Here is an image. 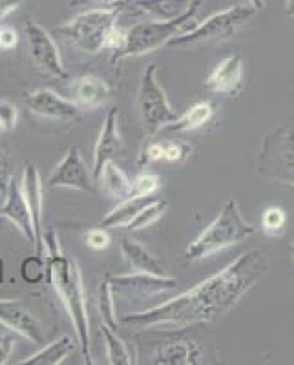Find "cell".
Returning a JSON list of instances; mask_svg holds the SVG:
<instances>
[{"label": "cell", "mask_w": 294, "mask_h": 365, "mask_svg": "<svg viewBox=\"0 0 294 365\" xmlns=\"http://www.w3.org/2000/svg\"><path fill=\"white\" fill-rule=\"evenodd\" d=\"M11 179V172H9V163L6 154L0 150V194H6V188H8V182Z\"/></svg>", "instance_id": "cell-39"}, {"label": "cell", "mask_w": 294, "mask_h": 365, "mask_svg": "<svg viewBox=\"0 0 294 365\" xmlns=\"http://www.w3.org/2000/svg\"><path fill=\"white\" fill-rule=\"evenodd\" d=\"M212 113H214V106L208 101H201V103L192 104L191 108L183 115H178V119L172 120L170 125H166V132H176V133H185V132H194V130L201 128L211 120Z\"/></svg>", "instance_id": "cell-23"}, {"label": "cell", "mask_w": 294, "mask_h": 365, "mask_svg": "<svg viewBox=\"0 0 294 365\" xmlns=\"http://www.w3.org/2000/svg\"><path fill=\"white\" fill-rule=\"evenodd\" d=\"M71 99L84 110H96L104 106L112 97V86L96 75H83L71 83Z\"/></svg>", "instance_id": "cell-18"}, {"label": "cell", "mask_w": 294, "mask_h": 365, "mask_svg": "<svg viewBox=\"0 0 294 365\" xmlns=\"http://www.w3.org/2000/svg\"><path fill=\"white\" fill-rule=\"evenodd\" d=\"M0 132H2V130H0Z\"/></svg>", "instance_id": "cell-45"}, {"label": "cell", "mask_w": 294, "mask_h": 365, "mask_svg": "<svg viewBox=\"0 0 294 365\" xmlns=\"http://www.w3.org/2000/svg\"><path fill=\"white\" fill-rule=\"evenodd\" d=\"M119 17V8H93L79 13L66 24L59 26L57 31L74 42L81 51L96 55L106 48L108 34L117 24Z\"/></svg>", "instance_id": "cell-5"}, {"label": "cell", "mask_w": 294, "mask_h": 365, "mask_svg": "<svg viewBox=\"0 0 294 365\" xmlns=\"http://www.w3.org/2000/svg\"><path fill=\"white\" fill-rule=\"evenodd\" d=\"M241 81H243V61L240 55H230L208 73L205 86L214 93L236 96L241 90Z\"/></svg>", "instance_id": "cell-17"}, {"label": "cell", "mask_w": 294, "mask_h": 365, "mask_svg": "<svg viewBox=\"0 0 294 365\" xmlns=\"http://www.w3.org/2000/svg\"><path fill=\"white\" fill-rule=\"evenodd\" d=\"M19 44V34L13 28H0V48L13 50Z\"/></svg>", "instance_id": "cell-38"}, {"label": "cell", "mask_w": 294, "mask_h": 365, "mask_svg": "<svg viewBox=\"0 0 294 365\" xmlns=\"http://www.w3.org/2000/svg\"><path fill=\"white\" fill-rule=\"evenodd\" d=\"M269 257L261 250L253 249L216 272L205 282L192 287L168 302L146 311L125 314L121 322L136 331L156 327L185 329L188 325L208 324L223 318L236 307L240 299L269 274Z\"/></svg>", "instance_id": "cell-1"}, {"label": "cell", "mask_w": 294, "mask_h": 365, "mask_svg": "<svg viewBox=\"0 0 294 365\" xmlns=\"http://www.w3.org/2000/svg\"><path fill=\"white\" fill-rule=\"evenodd\" d=\"M166 210V201L163 200H153L152 203L146 205L136 217H133L132 223L128 225V230L130 232H139V230H145L148 228L150 225H153L158 220H161V216L165 214Z\"/></svg>", "instance_id": "cell-28"}, {"label": "cell", "mask_w": 294, "mask_h": 365, "mask_svg": "<svg viewBox=\"0 0 294 365\" xmlns=\"http://www.w3.org/2000/svg\"><path fill=\"white\" fill-rule=\"evenodd\" d=\"M101 334H103L104 345H106V361L110 365H132L133 358L130 354L128 347L119 336L117 331L108 327L106 324H101Z\"/></svg>", "instance_id": "cell-26"}, {"label": "cell", "mask_w": 294, "mask_h": 365, "mask_svg": "<svg viewBox=\"0 0 294 365\" xmlns=\"http://www.w3.org/2000/svg\"><path fill=\"white\" fill-rule=\"evenodd\" d=\"M254 232L256 228L245 220L238 207V201L228 200L216 220L185 249V257L188 262H199V259L214 256L220 250L249 240L250 236H254Z\"/></svg>", "instance_id": "cell-3"}, {"label": "cell", "mask_w": 294, "mask_h": 365, "mask_svg": "<svg viewBox=\"0 0 294 365\" xmlns=\"http://www.w3.org/2000/svg\"><path fill=\"white\" fill-rule=\"evenodd\" d=\"M121 254H123L125 262L128 263V267L133 272H148L156 274V276H165V267L161 265V262L145 245H141L139 241H133L130 237L121 240Z\"/></svg>", "instance_id": "cell-21"}, {"label": "cell", "mask_w": 294, "mask_h": 365, "mask_svg": "<svg viewBox=\"0 0 294 365\" xmlns=\"http://www.w3.org/2000/svg\"><path fill=\"white\" fill-rule=\"evenodd\" d=\"M44 282L54 287L57 296L63 302L64 309L70 314L71 324H74L81 354H83L84 361L91 365L93 360H91L90 318H88L86 292H84L83 274H81L79 263L61 250V243H59V236L55 230L44 232Z\"/></svg>", "instance_id": "cell-2"}, {"label": "cell", "mask_w": 294, "mask_h": 365, "mask_svg": "<svg viewBox=\"0 0 294 365\" xmlns=\"http://www.w3.org/2000/svg\"><path fill=\"white\" fill-rule=\"evenodd\" d=\"M165 146V161L168 163H181L188 158L191 154V145L187 143H179V141H166L163 143Z\"/></svg>", "instance_id": "cell-32"}, {"label": "cell", "mask_w": 294, "mask_h": 365, "mask_svg": "<svg viewBox=\"0 0 294 365\" xmlns=\"http://www.w3.org/2000/svg\"><path fill=\"white\" fill-rule=\"evenodd\" d=\"M113 296H153L174 291L178 279L170 276H156L148 272H132L125 276H106Z\"/></svg>", "instance_id": "cell-11"}, {"label": "cell", "mask_w": 294, "mask_h": 365, "mask_svg": "<svg viewBox=\"0 0 294 365\" xmlns=\"http://www.w3.org/2000/svg\"><path fill=\"white\" fill-rule=\"evenodd\" d=\"M199 6H201L199 0H192L191 8L183 13V15H179V17L172 19V21L141 22V24H136L130 29H126L125 46L117 53H112V58H110L112 66L121 64L125 58L148 55L152 51L163 48V46H166V42L170 38L183 34L187 29L192 19L198 15Z\"/></svg>", "instance_id": "cell-4"}, {"label": "cell", "mask_w": 294, "mask_h": 365, "mask_svg": "<svg viewBox=\"0 0 294 365\" xmlns=\"http://www.w3.org/2000/svg\"><path fill=\"white\" fill-rule=\"evenodd\" d=\"M287 223V214L278 207H269L261 216V228L267 236H280Z\"/></svg>", "instance_id": "cell-30"}, {"label": "cell", "mask_w": 294, "mask_h": 365, "mask_svg": "<svg viewBox=\"0 0 294 365\" xmlns=\"http://www.w3.org/2000/svg\"><path fill=\"white\" fill-rule=\"evenodd\" d=\"M21 276L29 285H39L46 279V259L44 256H29L21 265Z\"/></svg>", "instance_id": "cell-29"}, {"label": "cell", "mask_w": 294, "mask_h": 365, "mask_svg": "<svg viewBox=\"0 0 294 365\" xmlns=\"http://www.w3.org/2000/svg\"><path fill=\"white\" fill-rule=\"evenodd\" d=\"M48 187L51 188H71L79 192H93V178L91 170H88V165L84 163L79 148H68L63 161L54 168V172L48 178Z\"/></svg>", "instance_id": "cell-10"}, {"label": "cell", "mask_w": 294, "mask_h": 365, "mask_svg": "<svg viewBox=\"0 0 294 365\" xmlns=\"http://www.w3.org/2000/svg\"><path fill=\"white\" fill-rule=\"evenodd\" d=\"M97 181L103 182L104 190L116 200H126L132 195V181L125 174V170L119 165H116V161H108L104 165Z\"/></svg>", "instance_id": "cell-25"}, {"label": "cell", "mask_w": 294, "mask_h": 365, "mask_svg": "<svg viewBox=\"0 0 294 365\" xmlns=\"http://www.w3.org/2000/svg\"><path fill=\"white\" fill-rule=\"evenodd\" d=\"M8 225H11V223H9V221L6 220V217L2 216V214H0V230H4V228L8 227Z\"/></svg>", "instance_id": "cell-43"}, {"label": "cell", "mask_w": 294, "mask_h": 365, "mask_svg": "<svg viewBox=\"0 0 294 365\" xmlns=\"http://www.w3.org/2000/svg\"><path fill=\"white\" fill-rule=\"evenodd\" d=\"M137 103H139L145 135L148 139L158 135L166 125L178 119V113L170 106L165 88L158 81V64L156 63H150L143 71Z\"/></svg>", "instance_id": "cell-8"}, {"label": "cell", "mask_w": 294, "mask_h": 365, "mask_svg": "<svg viewBox=\"0 0 294 365\" xmlns=\"http://www.w3.org/2000/svg\"><path fill=\"white\" fill-rule=\"evenodd\" d=\"M289 249H290V256H293V259H294V240H293V243H290Z\"/></svg>", "instance_id": "cell-44"}, {"label": "cell", "mask_w": 294, "mask_h": 365, "mask_svg": "<svg viewBox=\"0 0 294 365\" xmlns=\"http://www.w3.org/2000/svg\"><path fill=\"white\" fill-rule=\"evenodd\" d=\"M22 194L28 203L29 216L35 230V254L44 256V228H42V214H44V194H42V181L37 166L34 163H26L21 181Z\"/></svg>", "instance_id": "cell-12"}, {"label": "cell", "mask_w": 294, "mask_h": 365, "mask_svg": "<svg viewBox=\"0 0 294 365\" xmlns=\"http://www.w3.org/2000/svg\"><path fill=\"white\" fill-rule=\"evenodd\" d=\"M24 0H0V22L4 21L8 15H11L13 11H17L22 6Z\"/></svg>", "instance_id": "cell-40"}, {"label": "cell", "mask_w": 294, "mask_h": 365, "mask_svg": "<svg viewBox=\"0 0 294 365\" xmlns=\"http://www.w3.org/2000/svg\"><path fill=\"white\" fill-rule=\"evenodd\" d=\"M86 245L93 250H104L110 247V234L106 232V228H91L90 232L84 236Z\"/></svg>", "instance_id": "cell-34"}, {"label": "cell", "mask_w": 294, "mask_h": 365, "mask_svg": "<svg viewBox=\"0 0 294 365\" xmlns=\"http://www.w3.org/2000/svg\"><path fill=\"white\" fill-rule=\"evenodd\" d=\"M19 112L9 101H0V130L2 132H13L17 126Z\"/></svg>", "instance_id": "cell-33"}, {"label": "cell", "mask_w": 294, "mask_h": 365, "mask_svg": "<svg viewBox=\"0 0 294 365\" xmlns=\"http://www.w3.org/2000/svg\"><path fill=\"white\" fill-rule=\"evenodd\" d=\"M0 214L17 228L19 232L24 236V240L28 241L29 245L34 247L35 250V230L34 223H31V216H29L28 203L24 200V194H22L21 182L17 179H9L8 188H6L4 194V205L0 207Z\"/></svg>", "instance_id": "cell-16"}, {"label": "cell", "mask_w": 294, "mask_h": 365, "mask_svg": "<svg viewBox=\"0 0 294 365\" xmlns=\"http://www.w3.org/2000/svg\"><path fill=\"white\" fill-rule=\"evenodd\" d=\"M165 158V146L163 143H148L146 148L141 152V158H139V165H148L153 161H161Z\"/></svg>", "instance_id": "cell-35"}, {"label": "cell", "mask_w": 294, "mask_h": 365, "mask_svg": "<svg viewBox=\"0 0 294 365\" xmlns=\"http://www.w3.org/2000/svg\"><path fill=\"white\" fill-rule=\"evenodd\" d=\"M22 29H24V37L26 41H28L29 55L34 57L35 64H37L41 70H44L46 73L57 77V79H70L68 70L63 64L61 51H59L57 44H55L50 31L42 28V26L39 24L37 21H34V19H26Z\"/></svg>", "instance_id": "cell-9"}, {"label": "cell", "mask_w": 294, "mask_h": 365, "mask_svg": "<svg viewBox=\"0 0 294 365\" xmlns=\"http://www.w3.org/2000/svg\"><path fill=\"white\" fill-rule=\"evenodd\" d=\"M287 4V15L294 19V0H285Z\"/></svg>", "instance_id": "cell-42"}, {"label": "cell", "mask_w": 294, "mask_h": 365, "mask_svg": "<svg viewBox=\"0 0 294 365\" xmlns=\"http://www.w3.org/2000/svg\"><path fill=\"white\" fill-rule=\"evenodd\" d=\"M24 104L34 115L54 120H74L79 117L81 108L74 101H68L51 90H35L24 97Z\"/></svg>", "instance_id": "cell-15"}, {"label": "cell", "mask_w": 294, "mask_h": 365, "mask_svg": "<svg viewBox=\"0 0 294 365\" xmlns=\"http://www.w3.org/2000/svg\"><path fill=\"white\" fill-rule=\"evenodd\" d=\"M159 188H161V179L150 172H143L132 181V195H156Z\"/></svg>", "instance_id": "cell-31"}, {"label": "cell", "mask_w": 294, "mask_h": 365, "mask_svg": "<svg viewBox=\"0 0 294 365\" xmlns=\"http://www.w3.org/2000/svg\"><path fill=\"white\" fill-rule=\"evenodd\" d=\"M74 349L75 344L70 336H61L59 340L51 341L50 345L41 349L39 353L22 360L21 365H59L74 353Z\"/></svg>", "instance_id": "cell-24"}, {"label": "cell", "mask_w": 294, "mask_h": 365, "mask_svg": "<svg viewBox=\"0 0 294 365\" xmlns=\"http://www.w3.org/2000/svg\"><path fill=\"white\" fill-rule=\"evenodd\" d=\"M258 174L294 187V126L280 125L261 141Z\"/></svg>", "instance_id": "cell-7"}, {"label": "cell", "mask_w": 294, "mask_h": 365, "mask_svg": "<svg viewBox=\"0 0 294 365\" xmlns=\"http://www.w3.org/2000/svg\"><path fill=\"white\" fill-rule=\"evenodd\" d=\"M192 0H125L121 13H141L156 21H172L191 8Z\"/></svg>", "instance_id": "cell-19"}, {"label": "cell", "mask_w": 294, "mask_h": 365, "mask_svg": "<svg viewBox=\"0 0 294 365\" xmlns=\"http://www.w3.org/2000/svg\"><path fill=\"white\" fill-rule=\"evenodd\" d=\"M256 15L253 6H232L220 13H214L203 22L196 24L194 28L176 35L166 42L170 48H187V46L203 44L212 41H228L240 31L250 19Z\"/></svg>", "instance_id": "cell-6"}, {"label": "cell", "mask_w": 294, "mask_h": 365, "mask_svg": "<svg viewBox=\"0 0 294 365\" xmlns=\"http://www.w3.org/2000/svg\"><path fill=\"white\" fill-rule=\"evenodd\" d=\"M116 296L112 292V287L108 278H104L99 283V291H97V309H99L101 322L106 324L108 327H112L113 331H117V325H119V319L116 314Z\"/></svg>", "instance_id": "cell-27"}, {"label": "cell", "mask_w": 294, "mask_h": 365, "mask_svg": "<svg viewBox=\"0 0 294 365\" xmlns=\"http://www.w3.org/2000/svg\"><path fill=\"white\" fill-rule=\"evenodd\" d=\"M249 4L253 6L256 11H261V9L265 8V0H249Z\"/></svg>", "instance_id": "cell-41"}, {"label": "cell", "mask_w": 294, "mask_h": 365, "mask_svg": "<svg viewBox=\"0 0 294 365\" xmlns=\"http://www.w3.org/2000/svg\"><path fill=\"white\" fill-rule=\"evenodd\" d=\"M150 361L156 365H198L203 361V353L196 341L176 340L161 345Z\"/></svg>", "instance_id": "cell-20"}, {"label": "cell", "mask_w": 294, "mask_h": 365, "mask_svg": "<svg viewBox=\"0 0 294 365\" xmlns=\"http://www.w3.org/2000/svg\"><path fill=\"white\" fill-rule=\"evenodd\" d=\"M15 338L11 334H0V365L8 364L11 358L13 351H15Z\"/></svg>", "instance_id": "cell-37"}, {"label": "cell", "mask_w": 294, "mask_h": 365, "mask_svg": "<svg viewBox=\"0 0 294 365\" xmlns=\"http://www.w3.org/2000/svg\"><path fill=\"white\" fill-rule=\"evenodd\" d=\"M153 200H158L156 195H130L123 203L117 205L113 210H110L106 216L101 221L103 228H119V227H128L133 221V217L146 207L152 203Z\"/></svg>", "instance_id": "cell-22"}, {"label": "cell", "mask_w": 294, "mask_h": 365, "mask_svg": "<svg viewBox=\"0 0 294 365\" xmlns=\"http://www.w3.org/2000/svg\"><path fill=\"white\" fill-rule=\"evenodd\" d=\"M123 152V137L119 132V112L116 108L108 110L104 117L103 128L97 137L93 148V165H91V178L97 181L108 161H113Z\"/></svg>", "instance_id": "cell-14"}, {"label": "cell", "mask_w": 294, "mask_h": 365, "mask_svg": "<svg viewBox=\"0 0 294 365\" xmlns=\"http://www.w3.org/2000/svg\"><path fill=\"white\" fill-rule=\"evenodd\" d=\"M125 0H70V8H119Z\"/></svg>", "instance_id": "cell-36"}, {"label": "cell", "mask_w": 294, "mask_h": 365, "mask_svg": "<svg viewBox=\"0 0 294 365\" xmlns=\"http://www.w3.org/2000/svg\"><path fill=\"white\" fill-rule=\"evenodd\" d=\"M0 324L34 344L44 341V327L41 319L17 299H0Z\"/></svg>", "instance_id": "cell-13"}]
</instances>
